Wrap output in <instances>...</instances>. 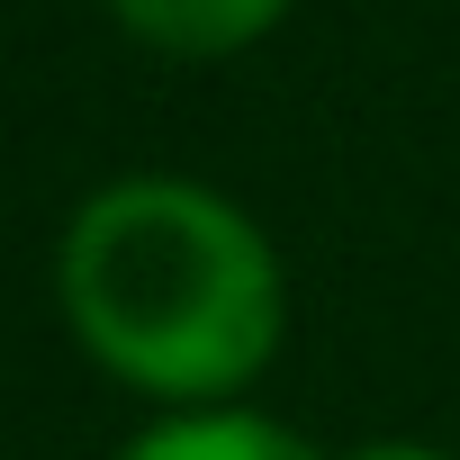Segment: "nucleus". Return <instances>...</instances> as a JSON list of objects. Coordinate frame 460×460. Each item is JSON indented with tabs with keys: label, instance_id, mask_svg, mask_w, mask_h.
Wrapping results in <instances>:
<instances>
[{
	"label": "nucleus",
	"instance_id": "f03ea898",
	"mask_svg": "<svg viewBox=\"0 0 460 460\" xmlns=\"http://www.w3.org/2000/svg\"><path fill=\"white\" fill-rule=\"evenodd\" d=\"M100 10L127 46L163 64H235L298 19V0H100Z\"/></svg>",
	"mask_w": 460,
	"mask_h": 460
},
{
	"label": "nucleus",
	"instance_id": "7ed1b4c3",
	"mask_svg": "<svg viewBox=\"0 0 460 460\" xmlns=\"http://www.w3.org/2000/svg\"><path fill=\"white\" fill-rule=\"evenodd\" d=\"M109 460H325L298 424H280V415H262L253 397H235V406H181V415H154V424H136Z\"/></svg>",
	"mask_w": 460,
	"mask_h": 460
},
{
	"label": "nucleus",
	"instance_id": "20e7f679",
	"mask_svg": "<svg viewBox=\"0 0 460 460\" xmlns=\"http://www.w3.org/2000/svg\"><path fill=\"white\" fill-rule=\"evenodd\" d=\"M334 460H460V451L415 442V433H379V442H352V451H334Z\"/></svg>",
	"mask_w": 460,
	"mask_h": 460
},
{
	"label": "nucleus",
	"instance_id": "f257e3e1",
	"mask_svg": "<svg viewBox=\"0 0 460 460\" xmlns=\"http://www.w3.org/2000/svg\"><path fill=\"white\" fill-rule=\"evenodd\" d=\"M55 316L73 352L154 415L235 406L289 343V262L235 190L109 172L55 235Z\"/></svg>",
	"mask_w": 460,
	"mask_h": 460
}]
</instances>
